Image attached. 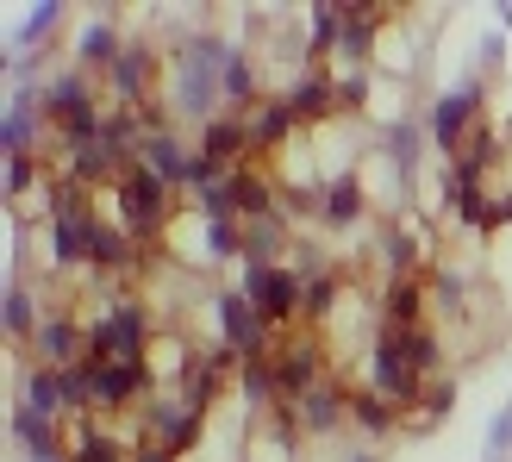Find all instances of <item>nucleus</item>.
I'll return each mask as SVG.
<instances>
[{"mask_svg": "<svg viewBox=\"0 0 512 462\" xmlns=\"http://www.w3.org/2000/svg\"><path fill=\"white\" fill-rule=\"evenodd\" d=\"M88 350V338L75 331L69 319H57V325H38V356L44 363H63V369H75V356Z\"/></svg>", "mask_w": 512, "mask_h": 462, "instance_id": "12", "label": "nucleus"}, {"mask_svg": "<svg viewBox=\"0 0 512 462\" xmlns=\"http://www.w3.org/2000/svg\"><path fill=\"white\" fill-rule=\"evenodd\" d=\"M144 75H150V50H144V44H125L119 63H113V88H119V94H138Z\"/></svg>", "mask_w": 512, "mask_h": 462, "instance_id": "22", "label": "nucleus"}, {"mask_svg": "<svg viewBox=\"0 0 512 462\" xmlns=\"http://www.w3.org/2000/svg\"><path fill=\"white\" fill-rule=\"evenodd\" d=\"M344 44V7H313V50Z\"/></svg>", "mask_w": 512, "mask_h": 462, "instance_id": "35", "label": "nucleus"}, {"mask_svg": "<svg viewBox=\"0 0 512 462\" xmlns=\"http://www.w3.org/2000/svg\"><path fill=\"white\" fill-rule=\"evenodd\" d=\"M69 462H125V456H119L113 438H100V431H82V438H75V450H69Z\"/></svg>", "mask_w": 512, "mask_h": 462, "instance_id": "32", "label": "nucleus"}, {"mask_svg": "<svg viewBox=\"0 0 512 462\" xmlns=\"http://www.w3.org/2000/svg\"><path fill=\"white\" fill-rule=\"evenodd\" d=\"M506 456H512V406H500L488 438H481V462H506Z\"/></svg>", "mask_w": 512, "mask_h": 462, "instance_id": "29", "label": "nucleus"}, {"mask_svg": "<svg viewBox=\"0 0 512 462\" xmlns=\"http://www.w3.org/2000/svg\"><path fill=\"white\" fill-rule=\"evenodd\" d=\"M219 331H225V344H232L244 363L250 356H263V313H256V300L250 294H219Z\"/></svg>", "mask_w": 512, "mask_h": 462, "instance_id": "6", "label": "nucleus"}, {"mask_svg": "<svg viewBox=\"0 0 512 462\" xmlns=\"http://www.w3.org/2000/svg\"><path fill=\"white\" fill-rule=\"evenodd\" d=\"M369 375H375V394H381V400H413V388H419V375H413V363H406V350H400L394 331L375 344Z\"/></svg>", "mask_w": 512, "mask_h": 462, "instance_id": "8", "label": "nucleus"}, {"mask_svg": "<svg viewBox=\"0 0 512 462\" xmlns=\"http://www.w3.org/2000/svg\"><path fill=\"white\" fill-rule=\"evenodd\" d=\"M481 75H488V69L469 63L463 82H456V88L438 100V107H431V138H438L444 150H450L456 138H463V125H469V119H475V107H481Z\"/></svg>", "mask_w": 512, "mask_h": 462, "instance_id": "5", "label": "nucleus"}, {"mask_svg": "<svg viewBox=\"0 0 512 462\" xmlns=\"http://www.w3.org/2000/svg\"><path fill=\"white\" fill-rule=\"evenodd\" d=\"M138 169L144 175H157V182H200V157H188L182 144H175L169 132H157V138H144V150H138Z\"/></svg>", "mask_w": 512, "mask_h": 462, "instance_id": "9", "label": "nucleus"}, {"mask_svg": "<svg viewBox=\"0 0 512 462\" xmlns=\"http://www.w3.org/2000/svg\"><path fill=\"white\" fill-rule=\"evenodd\" d=\"M331 300H338V288H331V281L319 275L313 288H306V300H300V306H306V313H313V319H331Z\"/></svg>", "mask_w": 512, "mask_h": 462, "instance_id": "37", "label": "nucleus"}, {"mask_svg": "<svg viewBox=\"0 0 512 462\" xmlns=\"http://www.w3.org/2000/svg\"><path fill=\"white\" fill-rule=\"evenodd\" d=\"M150 425H157L163 450H175V444L194 438V406H157V413H150Z\"/></svg>", "mask_w": 512, "mask_h": 462, "instance_id": "21", "label": "nucleus"}, {"mask_svg": "<svg viewBox=\"0 0 512 462\" xmlns=\"http://www.w3.org/2000/svg\"><path fill=\"white\" fill-rule=\"evenodd\" d=\"M144 344V313L132 300H113V313L88 331V363H138Z\"/></svg>", "mask_w": 512, "mask_h": 462, "instance_id": "2", "label": "nucleus"}, {"mask_svg": "<svg viewBox=\"0 0 512 462\" xmlns=\"http://www.w3.org/2000/svg\"><path fill=\"white\" fill-rule=\"evenodd\" d=\"M19 406H32V413L57 419V413H63V381H57V375H44V369H32V375L19 381Z\"/></svg>", "mask_w": 512, "mask_h": 462, "instance_id": "15", "label": "nucleus"}, {"mask_svg": "<svg viewBox=\"0 0 512 462\" xmlns=\"http://www.w3.org/2000/svg\"><path fill=\"white\" fill-rule=\"evenodd\" d=\"M400 338V350H406V363H413V375H425V369H438V338H431V331H394Z\"/></svg>", "mask_w": 512, "mask_h": 462, "instance_id": "23", "label": "nucleus"}, {"mask_svg": "<svg viewBox=\"0 0 512 462\" xmlns=\"http://www.w3.org/2000/svg\"><path fill=\"white\" fill-rule=\"evenodd\" d=\"M244 394H250V400H269V394H281V375H275V363H269V356H250V363H244Z\"/></svg>", "mask_w": 512, "mask_h": 462, "instance_id": "28", "label": "nucleus"}, {"mask_svg": "<svg viewBox=\"0 0 512 462\" xmlns=\"http://www.w3.org/2000/svg\"><path fill=\"white\" fill-rule=\"evenodd\" d=\"M344 406H350V400H344L338 388H325V381H319V388H306V394H300V425H306V431H331V425L344 419Z\"/></svg>", "mask_w": 512, "mask_h": 462, "instance_id": "13", "label": "nucleus"}, {"mask_svg": "<svg viewBox=\"0 0 512 462\" xmlns=\"http://www.w3.org/2000/svg\"><path fill=\"white\" fill-rule=\"evenodd\" d=\"M288 100H263V113H256V125H250V144H275L281 132H288Z\"/></svg>", "mask_w": 512, "mask_h": 462, "instance_id": "26", "label": "nucleus"}, {"mask_svg": "<svg viewBox=\"0 0 512 462\" xmlns=\"http://www.w3.org/2000/svg\"><path fill=\"white\" fill-rule=\"evenodd\" d=\"M275 375H281V394L319 388V344H294L288 356H275Z\"/></svg>", "mask_w": 512, "mask_h": 462, "instance_id": "11", "label": "nucleus"}, {"mask_svg": "<svg viewBox=\"0 0 512 462\" xmlns=\"http://www.w3.org/2000/svg\"><path fill=\"white\" fill-rule=\"evenodd\" d=\"M394 163H400V169L419 163V132H413V125H394Z\"/></svg>", "mask_w": 512, "mask_h": 462, "instance_id": "38", "label": "nucleus"}, {"mask_svg": "<svg viewBox=\"0 0 512 462\" xmlns=\"http://www.w3.org/2000/svg\"><path fill=\"white\" fill-rule=\"evenodd\" d=\"M132 462H175V456H169V450L157 444V450H144V456H132Z\"/></svg>", "mask_w": 512, "mask_h": 462, "instance_id": "40", "label": "nucleus"}, {"mask_svg": "<svg viewBox=\"0 0 512 462\" xmlns=\"http://www.w3.org/2000/svg\"><path fill=\"white\" fill-rule=\"evenodd\" d=\"M44 100H50V113L69 125L75 144H94V138H100V132H94V100H88V88H82V75H63V82L50 88Z\"/></svg>", "mask_w": 512, "mask_h": 462, "instance_id": "7", "label": "nucleus"}, {"mask_svg": "<svg viewBox=\"0 0 512 462\" xmlns=\"http://www.w3.org/2000/svg\"><path fill=\"white\" fill-rule=\"evenodd\" d=\"M356 207H363V194H356V182H350V175H338V182L325 188V207H319V213L344 225V219H356Z\"/></svg>", "mask_w": 512, "mask_h": 462, "instance_id": "25", "label": "nucleus"}, {"mask_svg": "<svg viewBox=\"0 0 512 462\" xmlns=\"http://www.w3.org/2000/svg\"><path fill=\"white\" fill-rule=\"evenodd\" d=\"M57 13H63V7H57V0H44V7H38L32 19H25V25H19V44H38V38L50 32V25H57Z\"/></svg>", "mask_w": 512, "mask_h": 462, "instance_id": "36", "label": "nucleus"}, {"mask_svg": "<svg viewBox=\"0 0 512 462\" xmlns=\"http://www.w3.org/2000/svg\"><path fill=\"white\" fill-rule=\"evenodd\" d=\"M25 182H32V163H25V157H7V194H19Z\"/></svg>", "mask_w": 512, "mask_h": 462, "instance_id": "39", "label": "nucleus"}, {"mask_svg": "<svg viewBox=\"0 0 512 462\" xmlns=\"http://www.w3.org/2000/svg\"><path fill=\"white\" fill-rule=\"evenodd\" d=\"M88 256L100 269H125L132 263V231L125 225H88Z\"/></svg>", "mask_w": 512, "mask_h": 462, "instance_id": "14", "label": "nucleus"}, {"mask_svg": "<svg viewBox=\"0 0 512 462\" xmlns=\"http://www.w3.org/2000/svg\"><path fill=\"white\" fill-rule=\"evenodd\" d=\"M244 294L256 300V313H263V325H281L294 313V306L306 300L300 294V281L288 275V269H275V263H250V275H244Z\"/></svg>", "mask_w": 512, "mask_h": 462, "instance_id": "4", "label": "nucleus"}, {"mask_svg": "<svg viewBox=\"0 0 512 462\" xmlns=\"http://www.w3.org/2000/svg\"><path fill=\"white\" fill-rule=\"evenodd\" d=\"M350 419L363 425V431H388L394 425V406L381 400V394H350Z\"/></svg>", "mask_w": 512, "mask_h": 462, "instance_id": "24", "label": "nucleus"}, {"mask_svg": "<svg viewBox=\"0 0 512 462\" xmlns=\"http://www.w3.org/2000/svg\"><path fill=\"white\" fill-rule=\"evenodd\" d=\"M207 250H213V263H225V256H244V238L232 231V219H207Z\"/></svg>", "mask_w": 512, "mask_h": 462, "instance_id": "34", "label": "nucleus"}, {"mask_svg": "<svg viewBox=\"0 0 512 462\" xmlns=\"http://www.w3.org/2000/svg\"><path fill=\"white\" fill-rule=\"evenodd\" d=\"M7 331H13V338L32 331V294H25L19 281H7ZM32 338H38V331H32Z\"/></svg>", "mask_w": 512, "mask_h": 462, "instance_id": "33", "label": "nucleus"}, {"mask_svg": "<svg viewBox=\"0 0 512 462\" xmlns=\"http://www.w3.org/2000/svg\"><path fill=\"white\" fill-rule=\"evenodd\" d=\"M13 431H19V444L32 450V456H63V450H57V431H50V419L32 413V406H13Z\"/></svg>", "mask_w": 512, "mask_h": 462, "instance_id": "17", "label": "nucleus"}, {"mask_svg": "<svg viewBox=\"0 0 512 462\" xmlns=\"http://www.w3.org/2000/svg\"><path fill=\"white\" fill-rule=\"evenodd\" d=\"M163 219H169L163 182H157V175H144V169H125V182H119V225L132 231V238H144V231H157Z\"/></svg>", "mask_w": 512, "mask_h": 462, "instance_id": "3", "label": "nucleus"}, {"mask_svg": "<svg viewBox=\"0 0 512 462\" xmlns=\"http://www.w3.org/2000/svg\"><path fill=\"white\" fill-rule=\"evenodd\" d=\"M219 94L232 100V107H244V100L256 94V82H250V63L238 57V50H232V63H225V75H219Z\"/></svg>", "mask_w": 512, "mask_h": 462, "instance_id": "30", "label": "nucleus"}, {"mask_svg": "<svg viewBox=\"0 0 512 462\" xmlns=\"http://www.w3.org/2000/svg\"><path fill=\"white\" fill-rule=\"evenodd\" d=\"M275 244H281V219H275V213H263V219L250 225V238H244V256H250V263H263Z\"/></svg>", "mask_w": 512, "mask_h": 462, "instance_id": "31", "label": "nucleus"}, {"mask_svg": "<svg viewBox=\"0 0 512 462\" xmlns=\"http://www.w3.org/2000/svg\"><path fill=\"white\" fill-rule=\"evenodd\" d=\"M138 381H144V363H88V388H94L100 406L132 400V394H138Z\"/></svg>", "mask_w": 512, "mask_h": 462, "instance_id": "10", "label": "nucleus"}, {"mask_svg": "<svg viewBox=\"0 0 512 462\" xmlns=\"http://www.w3.org/2000/svg\"><path fill=\"white\" fill-rule=\"evenodd\" d=\"M331 107H338V88H331L325 75H306V82L288 94V113H300V119H325Z\"/></svg>", "mask_w": 512, "mask_h": 462, "instance_id": "16", "label": "nucleus"}, {"mask_svg": "<svg viewBox=\"0 0 512 462\" xmlns=\"http://www.w3.org/2000/svg\"><path fill=\"white\" fill-rule=\"evenodd\" d=\"M225 63H232V44H219V38H188L182 50H175V113L213 125Z\"/></svg>", "mask_w": 512, "mask_h": 462, "instance_id": "1", "label": "nucleus"}, {"mask_svg": "<svg viewBox=\"0 0 512 462\" xmlns=\"http://www.w3.org/2000/svg\"><path fill=\"white\" fill-rule=\"evenodd\" d=\"M350 462H381V456H369V450H356V456H350Z\"/></svg>", "mask_w": 512, "mask_h": 462, "instance_id": "41", "label": "nucleus"}, {"mask_svg": "<svg viewBox=\"0 0 512 462\" xmlns=\"http://www.w3.org/2000/svg\"><path fill=\"white\" fill-rule=\"evenodd\" d=\"M119 50H125V44L113 38V25H88V32L75 38V57H82V63H107V69H113Z\"/></svg>", "mask_w": 512, "mask_h": 462, "instance_id": "20", "label": "nucleus"}, {"mask_svg": "<svg viewBox=\"0 0 512 462\" xmlns=\"http://www.w3.org/2000/svg\"><path fill=\"white\" fill-rule=\"evenodd\" d=\"M388 319L400 325V331H413V319H419V288H413V281H394V288H388Z\"/></svg>", "mask_w": 512, "mask_h": 462, "instance_id": "27", "label": "nucleus"}, {"mask_svg": "<svg viewBox=\"0 0 512 462\" xmlns=\"http://www.w3.org/2000/svg\"><path fill=\"white\" fill-rule=\"evenodd\" d=\"M244 144H250V132H244L238 119H213V125H207V150H200V157H207V163H225V169H232V157H238Z\"/></svg>", "mask_w": 512, "mask_h": 462, "instance_id": "18", "label": "nucleus"}, {"mask_svg": "<svg viewBox=\"0 0 512 462\" xmlns=\"http://www.w3.org/2000/svg\"><path fill=\"white\" fill-rule=\"evenodd\" d=\"M32 107H38V94H25V88H19V94H13V107H7V157H25V138L38 132V113H32Z\"/></svg>", "mask_w": 512, "mask_h": 462, "instance_id": "19", "label": "nucleus"}]
</instances>
